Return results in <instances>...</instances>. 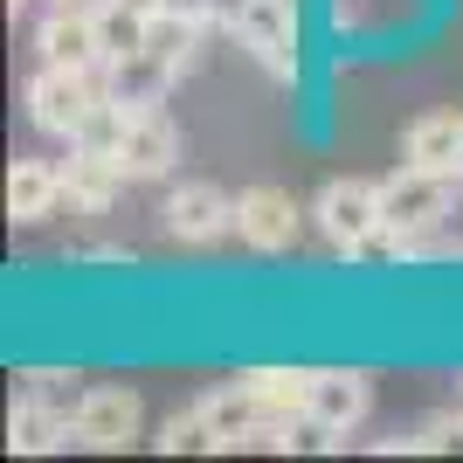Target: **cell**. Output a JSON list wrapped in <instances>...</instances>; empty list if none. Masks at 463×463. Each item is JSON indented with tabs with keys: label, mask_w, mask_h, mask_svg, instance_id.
<instances>
[{
	"label": "cell",
	"mask_w": 463,
	"mask_h": 463,
	"mask_svg": "<svg viewBox=\"0 0 463 463\" xmlns=\"http://www.w3.org/2000/svg\"><path fill=\"white\" fill-rule=\"evenodd\" d=\"M97 104H104L97 70H62V62H42L35 77H28V118H35V132H49V138H77L83 125H90Z\"/></svg>",
	"instance_id": "obj_1"
},
{
	"label": "cell",
	"mask_w": 463,
	"mask_h": 463,
	"mask_svg": "<svg viewBox=\"0 0 463 463\" xmlns=\"http://www.w3.org/2000/svg\"><path fill=\"white\" fill-rule=\"evenodd\" d=\"M449 187H457V174H436V166H394V174L381 180V214H387V235H402V242H415V235H429L436 222L449 214Z\"/></svg>",
	"instance_id": "obj_2"
},
{
	"label": "cell",
	"mask_w": 463,
	"mask_h": 463,
	"mask_svg": "<svg viewBox=\"0 0 463 463\" xmlns=\"http://www.w3.org/2000/svg\"><path fill=\"white\" fill-rule=\"evenodd\" d=\"M311 214H318V229H326L332 250H346L360 256L373 242V235L387 229V214H381V180H326L318 187V201H311Z\"/></svg>",
	"instance_id": "obj_3"
},
{
	"label": "cell",
	"mask_w": 463,
	"mask_h": 463,
	"mask_svg": "<svg viewBox=\"0 0 463 463\" xmlns=\"http://www.w3.org/2000/svg\"><path fill=\"white\" fill-rule=\"evenodd\" d=\"M235 42L250 49L270 77H298V0H250L235 21Z\"/></svg>",
	"instance_id": "obj_4"
},
{
	"label": "cell",
	"mask_w": 463,
	"mask_h": 463,
	"mask_svg": "<svg viewBox=\"0 0 463 463\" xmlns=\"http://www.w3.org/2000/svg\"><path fill=\"white\" fill-rule=\"evenodd\" d=\"M138 422H146V408H138L132 387H83L77 415H70V429H77L83 449H125V443H138Z\"/></svg>",
	"instance_id": "obj_5"
},
{
	"label": "cell",
	"mask_w": 463,
	"mask_h": 463,
	"mask_svg": "<svg viewBox=\"0 0 463 463\" xmlns=\"http://www.w3.org/2000/svg\"><path fill=\"white\" fill-rule=\"evenodd\" d=\"M174 159H180V125L166 111H132L125 118V138H118V166L132 180H166L174 174Z\"/></svg>",
	"instance_id": "obj_6"
},
{
	"label": "cell",
	"mask_w": 463,
	"mask_h": 463,
	"mask_svg": "<svg viewBox=\"0 0 463 463\" xmlns=\"http://www.w3.org/2000/svg\"><path fill=\"white\" fill-rule=\"evenodd\" d=\"M42 62H62V70H104V42H97V7L62 0L56 14L35 28Z\"/></svg>",
	"instance_id": "obj_7"
},
{
	"label": "cell",
	"mask_w": 463,
	"mask_h": 463,
	"mask_svg": "<svg viewBox=\"0 0 463 463\" xmlns=\"http://www.w3.org/2000/svg\"><path fill=\"white\" fill-rule=\"evenodd\" d=\"M367 408H373L367 373L326 367L318 381H311V429H318V436H353V429L367 422Z\"/></svg>",
	"instance_id": "obj_8"
},
{
	"label": "cell",
	"mask_w": 463,
	"mask_h": 463,
	"mask_svg": "<svg viewBox=\"0 0 463 463\" xmlns=\"http://www.w3.org/2000/svg\"><path fill=\"white\" fill-rule=\"evenodd\" d=\"M235 235L250 242V250L277 256L298 242V201H290L284 187H250V194H235Z\"/></svg>",
	"instance_id": "obj_9"
},
{
	"label": "cell",
	"mask_w": 463,
	"mask_h": 463,
	"mask_svg": "<svg viewBox=\"0 0 463 463\" xmlns=\"http://www.w3.org/2000/svg\"><path fill=\"white\" fill-rule=\"evenodd\" d=\"M235 229V201L208 180H187V187L166 194V235L174 242H214V235Z\"/></svg>",
	"instance_id": "obj_10"
},
{
	"label": "cell",
	"mask_w": 463,
	"mask_h": 463,
	"mask_svg": "<svg viewBox=\"0 0 463 463\" xmlns=\"http://www.w3.org/2000/svg\"><path fill=\"white\" fill-rule=\"evenodd\" d=\"M402 159L408 166H436V174H463V104H443L408 125L402 138Z\"/></svg>",
	"instance_id": "obj_11"
},
{
	"label": "cell",
	"mask_w": 463,
	"mask_h": 463,
	"mask_svg": "<svg viewBox=\"0 0 463 463\" xmlns=\"http://www.w3.org/2000/svg\"><path fill=\"white\" fill-rule=\"evenodd\" d=\"M125 166H118V153H97V146H70V166H62V187H70V208L83 214H104L125 194Z\"/></svg>",
	"instance_id": "obj_12"
},
{
	"label": "cell",
	"mask_w": 463,
	"mask_h": 463,
	"mask_svg": "<svg viewBox=\"0 0 463 463\" xmlns=\"http://www.w3.org/2000/svg\"><path fill=\"white\" fill-rule=\"evenodd\" d=\"M174 77H180L174 62H159L153 49H132V56L104 62V97L132 104V111H153L159 97H166V83H174Z\"/></svg>",
	"instance_id": "obj_13"
},
{
	"label": "cell",
	"mask_w": 463,
	"mask_h": 463,
	"mask_svg": "<svg viewBox=\"0 0 463 463\" xmlns=\"http://www.w3.org/2000/svg\"><path fill=\"white\" fill-rule=\"evenodd\" d=\"M194 408L208 415V429H214V449H242V443H250V429L263 422V402H256L250 373H242V381H229V387H214V394H201Z\"/></svg>",
	"instance_id": "obj_14"
},
{
	"label": "cell",
	"mask_w": 463,
	"mask_h": 463,
	"mask_svg": "<svg viewBox=\"0 0 463 463\" xmlns=\"http://www.w3.org/2000/svg\"><path fill=\"white\" fill-rule=\"evenodd\" d=\"M62 201H70L62 166H49V159H14V174H7V214H14V222H49Z\"/></svg>",
	"instance_id": "obj_15"
},
{
	"label": "cell",
	"mask_w": 463,
	"mask_h": 463,
	"mask_svg": "<svg viewBox=\"0 0 463 463\" xmlns=\"http://www.w3.org/2000/svg\"><path fill=\"white\" fill-rule=\"evenodd\" d=\"M70 436H77V429H70V415H62L56 402H42V394H21L14 415H7V449H14V457H42V449H62Z\"/></svg>",
	"instance_id": "obj_16"
},
{
	"label": "cell",
	"mask_w": 463,
	"mask_h": 463,
	"mask_svg": "<svg viewBox=\"0 0 463 463\" xmlns=\"http://www.w3.org/2000/svg\"><path fill=\"white\" fill-rule=\"evenodd\" d=\"M311 381H318V373H305V367H256L250 373L263 415H290V422H305V415H311Z\"/></svg>",
	"instance_id": "obj_17"
},
{
	"label": "cell",
	"mask_w": 463,
	"mask_h": 463,
	"mask_svg": "<svg viewBox=\"0 0 463 463\" xmlns=\"http://www.w3.org/2000/svg\"><path fill=\"white\" fill-rule=\"evenodd\" d=\"M194 42H201V21H187V14H153V28H146V49H153L159 62H174V70H187L194 62Z\"/></svg>",
	"instance_id": "obj_18"
},
{
	"label": "cell",
	"mask_w": 463,
	"mask_h": 463,
	"mask_svg": "<svg viewBox=\"0 0 463 463\" xmlns=\"http://www.w3.org/2000/svg\"><path fill=\"white\" fill-rule=\"evenodd\" d=\"M159 449H166V457H180V449H214L208 415H201V408H187V415H166V422H159Z\"/></svg>",
	"instance_id": "obj_19"
},
{
	"label": "cell",
	"mask_w": 463,
	"mask_h": 463,
	"mask_svg": "<svg viewBox=\"0 0 463 463\" xmlns=\"http://www.w3.org/2000/svg\"><path fill=\"white\" fill-rule=\"evenodd\" d=\"M449 443H463V422H422L402 449H449Z\"/></svg>",
	"instance_id": "obj_20"
},
{
	"label": "cell",
	"mask_w": 463,
	"mask_h": 463,
	"mask_svg": "<svg viewBox=\"0 0 463 463\" xmlns=\"http://www.w3.org/2000/svg\"><path fill=\"white\" fill-rule=\"evenodd\" d=\"M166 7H174V14H187V21H201V28L214 21V0H166Z\"/></svg>",
	"instance_id": "obj_21"
},
{
	"label": "cell",
	"mask_w": 463,
	"mask_h": 463,
	"mask_svg": "<svg viewBox=\"0 0 463 463\" xmlns=\"http://www.w3.org/2000/svg\"><path fill=\"white\" fill-rule=\"evenodd\" d=\"M125 7H138V14H166V0H125Z\"/></svg>",
	"instance_id": "obj_22"
},
{
	"label": "cell",
	"mask_w": 463,
	"mask_h": 463,
	"mask_svg": "<svg viewBox=\"0 0 463 463\" xmlns=\"http://www.w3.org/2000/svg\"><path fill=\"white\" fill-rule=\"evenodd\" d=\"M7 7H14V14H21V7H28V0H7Z\"/></svg>",
	"instance_id": "obj_23"
},
{
	"label": "cell",
	"mask_w": 463,
	"mask_h": 463,
	"mask_svg": "<svg viewBox=\"0 0 463 463\" xmlns=\"http://www.w3.org/2000/svg\"><path fill=\"white\" fill-rule=\"evenodd\" d=\"M56 7H62V0H56Z\"/></svg>",
	"instance_id": "obj_24"
}]
</instances>
